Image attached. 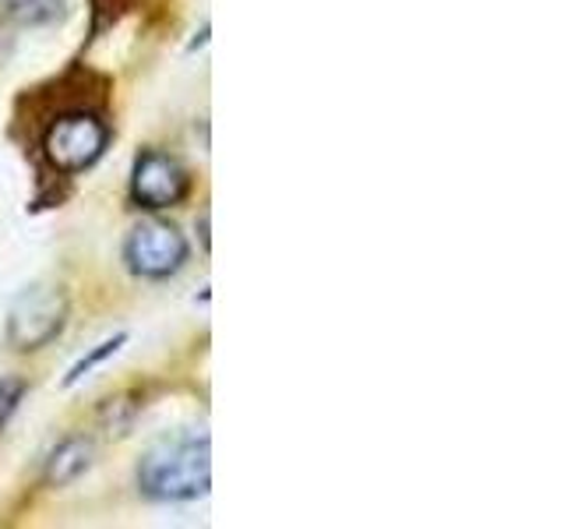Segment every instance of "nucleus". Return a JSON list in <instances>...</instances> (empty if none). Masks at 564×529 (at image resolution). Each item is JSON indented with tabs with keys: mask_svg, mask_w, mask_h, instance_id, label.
<instances>
[{
	"mask_svg": "<svg viewBox=\"0 0 564 529\" xmlns=\"http://www.w3.org/2000/svg\"><path fill=\"white\" fill-rule=\"evenodd\" d=\"M110 149V123L93 110H67L43 131V155L53 173L75 176L93 170Z\"/></svg>",
	"mask_w": 564,
	"mask_h": 529,
	"instance_id": "obj_2",
	"label": "nucleus"
},
{
	"mask_svg": "<svg viewBox=\"0 0 564 529\" xmlns=\"http://www.w3.org/2000/svg\"><path fill=\"white\" fill-rule=\"evenodd\" d=\"M29 392V385L22 378H0V434L11 423V417L18 413V406H22Z\"/></svg>",
	"mask_w": 564,
	"mask_h": 529,
	"instance_id": "obj_10",
	"label": "nucleus"
},
{
	"mask_svg": "<svg viewBox=\"0 0 564 529\" xmlns=\"http://www.w3.org/2000/svg\"><path fill=\"white\" fill-rule=\"evenodd\" d=\"M8 14L22 25H50L64 18L67 0H4Z\"/></svg>",
	"mask_w": 564,
	"mask_h": 529,
	"instance_id": "obj_8",
	"label": "nucleus"
},
{
	"mask_svg": "<svg viewBox=\"0 0 564 529\" xmlns=\"http://www.w3.org/2000/svg\"><path fill=\"white\" fill-rule=\"evenodd\" d=\"M93 463H96V441L88 434H70L50 452L43 466V481L46 487H67L93 469Z\"/></svg>",
	"mask_w": 564,
	"mask_h": 529,
	"instance_id": "obj_6",
	"label": "nucleus"
},
{
	"mask_svg": "<svg viewBox=\"0 0 564 529\" xmlns=\"http://www.w3.org/2000/svg\"><path fill=\"white\" fill-rule=\"evenodd\" d=\"M138 490L141 498L159 505L198 501L212 490V441L198 431H181L159 438L138 458Z\"/></svg>",
	"mask_w": 564,
	"mask_h": 529,
	"instance_id": "obj_1",
	"label": "nucleus"
},
{
	"mask_svg": "<svg viewBox=\"0 0 564 529\" xmlns=\"http://www.w3.org/2000/svg\"><path fill=\"white\" fill-rule=\"evenodd\" d=\"M191 170L163 149H145L134 155L131 166V202L145 212H166L187 202Z\"/></svg>",
	"mask_w": 564,
	"mask_h": 529,
	"instance_id": "obj_5",
	"label": "nucleus"
},
{
	"mask_svg": "<svg viewBox=\"0 0 564 529\" xmlns=\"http://www.w3.org/2000/svg\"><path fill=\"white\" fill-rule=\"evenodd\" d=\"M67 328V296L61 287H29L22 296L14 300V307L8 314V343L18 353H35L50 346L53 339H61V332Z\"/></svg>",
	"mask_w": 564,
	"mask_h": 529,
	"instance_id": "obj_3",
	"label": "nucleus"
},
{
	"mask_svg": "<svg viewBox=\"0 0 564 529\" xmlns=\"http://www.w3.org/2000/svg\"><path fill=\"white\" fill-rule=\"evenodd\" d=\"M191 244L181 234V226L166 219H145L138 223L128 240H123V264L138 279H170L187 264Z\"/></svg>",
	"mask_w": 564,
	"mask_h": 529,
	"instance_id": "obj_4",
	"label": "nucleus"
},
{
	"mask_svg": "<svg viewBox=\"0 0 564 529\" xmlns=\"http://www.w3.org/2000/svg\"><path fill=\"white\" fill-rule=\"evenodd\" d=\"M138 413H141L138 396H131V392L113 396V399H106V402L99 406V428H102L106 434L123 438V434H131Z\"/></svg>",
	"mask_w": 564,
	"mask_h": 529,
	"instance_id": "obj_7",
	"label": "nucleus"
},
{
	"mask_svg": "<svg viewBox=\"0 0 564 529\" xmlns=\"http://www.w3.org/2000/svg\"><path fill=\"white\" fill-rule=\"evenodd\" d=\"M123 343H128V332H117V335H110V339H102L99 346H93L85 353V357L67 370V378H64V388H75L82 378H88L93 370L99 367V364H106L110 357H117V353L123 349Z\"/></svg>",
	"mask_w": 564,
	"mask_h": 529,
	"instance_id": "obj_9",
	"label": "nucleus"
}]
</instances>
